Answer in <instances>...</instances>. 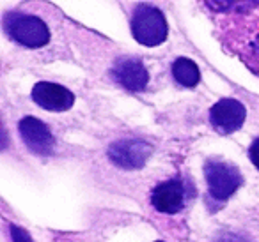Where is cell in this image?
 Wrapping results in <instances>:
<instances>
[{
	"instance_id": "7c38bea8",
	"label": "cell",
	"mask_w": 259,
	"mask_h": 242,
	"mask_svg": "<svg viewBox=\"0 0 259 242\" xmlns=\"http://www.w3.org/2000/svg\"><path fill=\"white\" fill-rule=\"evenodd\" d=\"M11 237H13V242H32L30 235L27 233L23 228L15 226V224H11Z\"/></svg>"
},
{
	"instance_id": "9a60e30c",
	"label": "cell",
	"mask_w": 259,
	"mask_h": 242,
	"mask_svg": "<svg viewBox=\"0 0 259 242\" xmlns=\"http://www.w3.org/2000/svg\"><path fill=\"white\" fill-rule=\"evenodd\" d=\"M156 242H162V240H156Z\"/></svg>"
},
{
	"instance_id": "277c9868",
	"label": "cell",
	"mask_w": 259,
	"mask_h": 242,
	"mask_svg": "<svg viewBox=\"0 0 259 242\" xmlns=\"http://www.w3.org/2000/svg\"><path fill=\"white\" fill-rule=\"evenodd\" d=\"M206 182H208L209 195L215 200H227L236 193L241 186V173L231 163L224 161H209L204 166Z\"/></svg>"
},
{
	"instance_id": "4fadbf2b",
	"label": "cell",
	"mask_w": 259,
	"mask_h": 242,
	"mask_svg": "<svg viewBox=\"0 0 259 242\" xmlns=\"http://www.w3.org/2000/svg\"><path fill=\"white\" fill-rule=\"evenodd\" d=\"M248 156H250V161L254 163V166L259 170V138H255L250 145V150H248Z\"/></svg>"
},
{
	"instance_id": "8fae6325",
	"label": "cell",
	"mask_w": 259,
	"mask_h": 242,
	"mask_svg": "<svg viewBox=\"0 0 259 242\" xmlns=\"http://www.w3.org/2000/svg\"><path fill=\"white\" fill-rule=\"evenodd\" d=\"M172 75L176 78V82L185 87H195L199 83V80H201L197 64L187 57L176 58V62L172 64Z\"/></svg>"
},
{
	"instance_id": "5bb4252c",
	"label": "cell",
	"mask_w": 259,
	"mask_h": 242,
	"mask_svg": "<svg viewBox=\"0 0 259 242\" xmlns=\"http://www.w3.org/2000/svg\"><path fill=\"white\" fill-rule=\"evenodd\" d=\"M217 242H245V240L241 237H238V235H224Z\"/></svg>"
},
{
	"instance_id": "ba28073f",
	"label": "cell",
	"mask_w": 259,
	"mask_h": 242,
	"mask_svg": "<svg viewBox=\"0 0 259 242\" xmlns=\"http://www.w3.org/2000/svg\"><path fill=\"white\" fill-rule=\"evenodd\" d=\"M18 129L23 138V143L34 154H39V156L52 154V150H54V136H52L50 129L47 128V124H43L39 118L36 117L22 118Z\"/></svg>"
},
{
	"instance_id": "9c48e42d",
	"label": "cell",
	"mask_w": 259,
	"mask_h": 242,
	"mask_svg": "<svg viewBox=\"0 0 259 242\" xmlns=\"http://www.w3.org/2000/svg\"><path fill=\"white\" fill-rule=\"evenodd\" d=\"M114 80L132 92H141L149 82L148 69L137 58H121L112 69Z\"/></svg>"
},
{
	"instance_id": "7a4b0ae2",
	"label": "cell",
	"mask_w": 259,
	"mask_h": 242,
	"mask_svg": "<svg viewBox=\"0 0 259 242\" xmlns=\"http://www.w3.org/2000/svg\"><path fill=\"white\" fill-rule=\"evenodd\" d=\"M4 29L11 39L27 48H41L50 41V30L43 20L23 13H8Z\"/></svg>"
},
{
	"instance_id": "6da1fadb",
	"label": "cell",
	"mask_w": 259,
	"mask_h": 242,
	"mask_svg": "<svg viewBox=\"0 0 259 242\" xmlns=\"http://www.w3.org/2000/svg\"><path fill=\"white\" fill-rule=\"evenodd\" d=\"M215 25L224 50L259 76V2H233L227 13L215 15Z\"/></svg>"
},
{
	"instance_id": "52a82bcc",
	"label": "cell",
	"mask_w": 259,
	"mask_h": 242,
	"mask_svg": "<svg viewBox=\"0 0 259 242\" xmlns=\"http://www.w3.org/2000/svg\"><path fill=\"white\" fill-rule=\"evenodd\" d=\"M32 99L48 111H66L75 103V96L71 90L50 82L36 83L32 89Z\"/></svg>"
},
{
	"instance_id": "5b68a950",
	"label": "cell",
	"mask_w": 259,
	"mask_h": 242,
	"mask_svg": "<svg viewBox=\"0 0 259 242\" xmlns=\"http://www.w3.org/2000/svg\"><path fill=\"white\" fill-rule=\"evenodd\" d=\"M151 156V145L144 140L122 138L108 147V157L122 170H139Z\"/></svg>"
},
{
	"instance_id": "8992f818",
	"label": "cell",
	"mask_w": 259,
	"mask_h": 242,
	"mask_svg": "<svg viewBox=\"0 0 259 242\" xmlns=\"http://www.w3.org/2000/svg\"><path fill=\"white\" fill-rule=\"evenodd\" d=\"M245 106L236 99H220L209 110V122L222 135L234 133L243 126L245 122Z\"/></svg>"
},
{
	"instance_id": "3957f363",
	"label": "cell",
	"mask_w": 259,
	"mask_h": 242,
	"mask_svg": "<svg viewBox=\"0 0 259 242\" xmlns=\"http://www.w3.org/2000/svg\"><path fill=\"white\" fill-rule=\"evenodd\" d=\"M134 37L144 46H158L167 39L169 27L163 13L151 6H139L132 16Z\"/></svg>"
},
{
	"instance_id": "30bf717a",
	"label": "cell",
	"mask_w": 259,
	"mask_h": 242,
	"mask_svg": "<svg viewBox=\"0 0 259 242\" xmlns=\"http://www.w3.org/2000/svg\"><path fill=\"white\" fill-rule=\"evenodd\" d=\"M151 202L156 210L163 214H176L183 209L185 188L180 180H167L156 186L151 195Z\"/></svg>"
}]
</instances>
